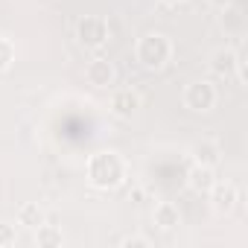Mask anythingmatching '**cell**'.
Wrapping results in <instances>:
<instances>
[{
    "instance_id": "cell-19",
    "label": "cell",
    "mask_w": 248,
    "mask_h": 248,
    "mask_svg": "<svg viewBox=\"0 0 248 248\" xmlns=\"http://www.w3.org/2000/svg\"><path fill=\"white\" fill-rule=\"evenodd\" d=\"M161 3H167V6H172V3H178V0H161Z\"/></svg>"
},
{
    "instance_id": "cell-8",
    "label": "cell",
    "mask_w": 248,
    "mask_h": 248,
    "mask_svg": "<svg viewBox=\"0 0 248 248\" xmlns=\"http://www.w3.org/2000/svg\"><path fill=\"white\" fill-rule=\"evenodd\" d=\"M233 70H236V50L222 47V50H216V53L210 56V73H213V76L228 79Z\"/></svg>"
},
{
    "instance_id": "cell-17",
    "label": "cell",
    "mask_w": 248,
    "mask_h": 248,
    "mask_svg": "<svg viewBox=\"0 0 248 248\" xmlns=\"http://www.w3.org/2000/svg\"><path fill=\"white\" fill-rule=\"evenodd\" d=\"M6 245H15V231L9 225H0V248H6Z\"/></svg>"
},
{
    "instance_id": "cell-11",
    "label": "cell",
    "mask_w": 248,
    "mask_h": 248,
    "mask_svg": "<svg viewBox=\"0 0 248 248\" xmlns=\"http://www.w3.org/2000/svg\"><path fill=\"white\" fill-rule=\"evenodd\" d=\"M219 158H222V152H219V146H216L213 140H202V143L193 146V161L202 164V167H213V170H216Z\"/></svg>"
},
{
    "instance_id": "cell-18",
    "label": "cell",
    "mask_w": 248,
    "mask_h": 248,
    "mask_svg": "<svg viewBox=\"0 0 248 248\" xmlns=\"http://www.w3.org/2000/svg\"><path fill=\"white\" fill-rule=\"evenodd\" d=\"M210 3H213L216 9H225V6H231V3H233V0H210Z\"/></svg>"
},
{
    "instance_id": "cell-1",
    "label": "cell",
    "mask_w": 248,
    "mask_h": 248,
    "mask_svg": "<svg viewBox=\"0 0 248 248\" xmlns=\"http://www.w3.org/2000/svg\"><path fill=\"white\" fill-rule=\"evenodd\" d=\"M85 175L93 190H114L126 181V161L117 152H96L88 158Z\"/></svg>"
},
{
    "instance_id": "cell-16",
    "label": "cell",
    "mask_w": 248,
    "mask_h": 248,
    "mask_svg": "<svg viewBox=\"0 0 248 248\" xmlns=\"http://www.w3.org/2000/svg\"><path fill=\"white\" fill-rule=\"evenodd\" d=\"M120 245H123V248H149L152 242H149L146 236H123Z\"/></svg>"
},
{
    "instance_id": "cell-13",
    "label": "cell",
    "mask_w": 248,
    "mask_h": 248,
    "mask_svg": "<svg viewBox=\"0 0 248 248\" xmlns=\"http://www.w3.org/2000/svg\"><path fill=\"white\" fill-rule=\"evenodd\" d=\"M35 242L41 245V248H56V245H62L64 242V233L56 228V225H38L35 228Z\"/></svg>"
},
{
    "instance_id": "cell-5",
    "label": "cell",
    "mask_w": 248,
    "mask_h": 248,
    "mask_svg": "<svg viewBox=\"0 0 248 248\" xmlns=\"http://www.w3.org/2000/svg\"><path fill=\"white\" fill-rule=\"evenodd\" d=\"M207 196H210V207L219 216H228L236 207V202H239L236 184H231V181H213V187L207 190Z\"/></svg>"
},
{
    "instance_id": "cell-15",
    "label": "cell",
    "mask_w": 248,
    "mask_h": 248,
    "mask_svg": "<svg viewBox=\"0 0 248 248\" xmlns=\"http://www.w3.org/2000/svg\"><path fill=\"white\" fill-rule=\"evenodd\" d=\"M12 62H15V44H12L9 38L0 35V73L9 70V67H12Z\"/></svg>"
},
{
    "instance_id": "cell-9",
    "label": "cell",
    "mask_w": 248,
    "mask_h": 248,
    "mask_svg": "<svg viewBox=\"0 0 248 248\" xmlns=\"http://www.w3.org/2000/svg\"><path fill=\"white\" fill-rule=\"evenodd\" d=\"M213 181H216V172H213V167H202V164H193V170L187 172V187L193 190V193H207L210 187H213Z\"/></svg>"
},
{
    "instance_id": "cell-6",
    "label": "cell",
    "mask_w": 248,
    "mask_h": 248,
    "mask_svg": "<svg viewBox=\"0 0 248 248\" xmlns=\"http://www.w3.org/2000/svg\"><path fill=\"white\" fill-rule=\"evenodd\" d=\"M85 79H88V85H93V88H111L114 79H117V67H114L108 59H93V62H88V67H85Z\"/></svg>"
},
{
    "instance_id": "cell-3",
    "label": "cell",
    "mask_w": 248,
    "mask_h": 248,
    "mask_svg": "<svg viewBox=\"0 0 248 248\" xmlns=\"http://www.w3.org/2000/svg\"><path fill=\"white\" fill-rule=\"evenodd\" d=\"M76 38L85 50H99L108 44V21L102 15H85L76 21Z\"/></svg>"
},
{
    "instance_id": "cell-4",
    "label": "cell",
    "mask_w": 248,
    "mask_h": 248,
    "mask_svg": "<svg viewBox=\"0 0 248 248\" xmlns=\"http://www.w3.org/2000/svg\"><path fill=\"white\" fill-rule=\"evenodd\" d=\"M184 105L196 114H204L216 105V85L207 79H196L184 88Z\"/></svg>"
},
{
    "instance_id": "cell-10",
    "label": "cell",
    "mask_w": 248,
    "mask_h": 248,
    "mask_svg": "<svg viewBox=\"0 0 248 248\" xmlns=\"http://www.w3.org/2000/svg\"><path fill=\"white\" fill-rule=\"evenodd\" d=\"M155 225H158L161 231H175V228L181 225V210H178L172 202H161V204L155 207Z\"/></svg>"
},
{
    "instance_id": "cell-7",
    "label": "cell",
    "mask_w": 248,
    "mask_h": 248,
    "mask_svg": "<svg viewBox=\"0 0 248 248\" xmlns=\"http://www.w3.org/2000/svg\"><path fill=\"white\" fill-rule=\"evenodd\" d=\"M138 108H140L138 91H132V88H120V91H114V96H111V114H114V117L129 120Z\"/></svg>"
},
{
    "instance_id": "cell-2",
    "label": "cell",
    "mask_w": 248,
    "mask_h": 248,
    "mask_svg": "<svg viewBox=\"0 0 248 248\" xmlns=\"http://www.w3.org/2000/svg\"><path fill=\"white\" fill-rule=\"evenodd\" d=\"M135 59L143 70H164L172 59V41L164 32H146L135 47Z\"/></svg>"
},
{
    "instance_id": "cell-12",
    "label": "cell",
    "mask_w": 248,
    "mask_h": 248,
    "mask_svg": "<svg viewBox=\"0 0 248 248\" xmlns=\"http://www.w3.org/2000/svg\"><path fill=\"white\" fill-rule=\"evenodd\" d=\"M222 27H225V32H231V35H242V30H245V15H242V9H239L236 3H231V6L222 9Z\"/></svg>"
},
{
    "instance_id": "cell-14",
    "label": "cell",
    "mask_w": 248,
    "mask_h": 248,
    "mask_svg": "<svg viewBox=\"0 0 248 248\" xmlns=\"http://www.w3.org/2000/svg\"><path fill=\"white\" fill-rule=\"evenodd\" d=\"M18 222L35 231L38 225H44V210H41L38 204H24V207L18 210Z\"/></svg>"
}]
</instances>
